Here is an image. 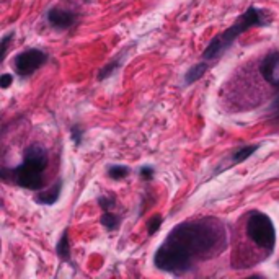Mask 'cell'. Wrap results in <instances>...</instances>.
Returning a JSON list of instances; mask_svg holds the SVG:
<instances>
[{
	"instance_id": "1",
	"label": "cell",
	"mask_w": 279,
	"mask_h": 279,
	"mask_svg": "<svg viewBox=\"0 0 279 279\" xmlns=\"http://www.w3.org/2000/svg\"><path fill=\"white\" fill-rule=\"evenodd\" d=\"M227 243L224 225L216 219L188 221L175 225L155 250L154 266L173 276L191 271L196 261L219 255Z\"/></svg>"
},
{
	"instance_id": "2",
	"label": "cell",
	"mask_w": 279,
	"mask_h": 279,
	"mask_svg": "<svg viewBox=\"0 0 279 279\" xmlns=\"http://www.w3.org/2000/svg\"><path fill=\"white\" fill-rule=\"evenodd\" d=\"M49 163L46 147L40 142L30 144L23 152V162L13 168H2L0 175L5 181L30 191H40L44 186V171Z\"/></svg>"
},
{
	"instance_id": "3",
	"label": "cell",
	"mask_w": 279,
	"mask_h": 279,
	"mask_svg": "<svg viewBox=\"0 0 279 279\" xmlns=\"http://www.w3.org/2000/svg\"><path fill=\"white\" fill-rule=\"evenodd\" d=\"M271 23V18L268 15L266 10L256 8L255 5L248 7V10L240 15L234 25H230L227 30L214 36L211 41L207 42L206 49L202 51V59L204 61H216L221 56H224L230 47L234 46V42L242 36L245 31L251 28H258V26H268Z\"/></svg>"
},
{
	"instance_id": "4",
	"label": "cell",
	"mask_w": 279,
	"mask_h": 279,
	"mask_svg": "<svg viewBox=\"0 0 279 279\" xmlns=\"http://www.w3.org/2000/svg\"><path fill=\"white\" fill-rule=\"evenodd\" d=\"M245 232L251 242L258 248L265 250L266 255H271L276 246V229L271 217L261 211H251L246 216Z\"/></svg>"
},
{
	"instance_id": "5",
	"label": "cell",
	"mask_w": 279,
	"mask_h": 279,
	"mask_svg": "<svg viewBox=\"0 0 279 279\" xmlns=\"http://www.w3.org/2000/svg\"><path fill=\"white\" fill-rule=\"evenodd\" d=\"M47 59H49V56H47L42 49L30 47V49L21 51L13 57V69L18 77L25 79V77L33 75L36 71H40V69L47 62Z\"/></svg>"
},
{
	"instance_id": "6",
	"label": "cell",
	"mask_w": 279,
	"mask_h": 279,
	"mask_svg": "<svg viewBox=\"0 0 279 279\" xmlns=\"http://www.w3.org/2000/svg\"><path fill=\"white\" fill-rule=\"evenodd\" d=\"M46 21L52 30L57 31H67L77 23V15L71 10L52 7L46 12Z\"/></svg>"
},
{
	"instance_id": "7",
	"label": "cell",
	"mask_w": 279,
	"mask_h": 279,
	"mask_svg": "<svg viewBox=\"0 0 279 279\" xmlns=\"http://www.w3.org/2000/svg\"><path fill=\"white\" fill-rule=\"evenodd\" d=\"M258 71L266 83L279 90V51L268 52L260 62Z\"/></svg>"
},
{
	"instance_id": "8",
	"label": "cell",
	"mask_w": 279,
	"mask_h": 279,
	"mask_svg": "<svg viewBox=\"0 0 279 279\" xmlns=\"http://www.w3.org/2000/svg\"><path fill=\"white\" fill-rule=\"evenodd\" d=\"M61 195H62V180L59 178L51 188L38 191L36 196H35V201L38 202V204H42V206H52L59 201Z\"/></svg>"
},
{
	"instance_id": "9",
	"label": "cell",
	"mask_w": 279,
	"mask_h": 279,
	"mask_svg": "<svg viewBox=\"0 0 279 279\" xmlns=\"http://www.w3.org/2000/svg\"><path fill=\"white\" fill-rule=\"evenodd\" d=\"M207 71H209V64H207V61H204V59H202V62L195 64V66H191V67L185 72V75H183V83H185V85H193V83H196L198 80H201L202 77H204Z\"/></svg>"
},
{
	"instance_id": "10",
	"label": "cell",
	"mask_w": 279,
	"mask_h": 279,
	"mask_svg": "<svg viewBox=\"0 0 279 279\" xmlns=\"http://www.w3.org/2000/svg\"><path fill=\"white\" fill-rule=\"evenodd\" d=\"M258 149H260L258 144H248V146L237 147L232 154H230V157H229L230 163H232V165H237V163L245 162V160H246V159H250L251 155H253Z\"/></svg>"
},
{
	"instance_id": "11",
	"label": "cell",
	"mask_w": 279,
	"mask_h": 279,
	"mask_svg": "<svg viewBox=\"0 0 279 279\" xmlns=\"http://www.w3.org/2000/svg\"><path fill=\"white\" fill-rule=\"evenodd\" d=\"M56 253L59 256V260L64 263H71V242H69V232L64 230L61 239L56 245Z\"/></svg>"
},
{
	"instance_id": "12",
	"label": "cell",
	"mask_w": 279,
	"mask_h": 279,
	"mask_svg": "<svg viewBox=\"0 0 279 279\" xmlns=\"http://www.w3.org/2000/svg\"><path fill=\"white\" fill-rule=\"evenodd\" d=\"M131 173L129 167H126V165H120V163H113L108 167L106 170V175H108V178L113 180V181H122L124 178H127V175Z\"/></svg>"
},
{
	"instance_id": "13",
	"label": "cell",
	"mask_w": 279,
	"mask_h": 279,
	"mask_svg": "<svg viewBox=\"0 0 279 279\" xmlns=\"http://www.w3.org/2000/svg\"><path fill=\"white\" fill-rule=\"evenodd\" d=\"M100 224L103 225L108 232H113V230H116L120 227L121 219L118 217L116 214H113L111 211H103V214H101V217H100Z\"/></svg>"
},
{
	"instance_id": "14",
	"label": "cell",
	"mask_w": 279,
	"mask_h": 279,
	"mask_svg": "<svg viewBox=\"0 0 279 279\" xmlns=\"http://www.w3.org/2000/svg\"><path fill=\"white\" fill-rule=\"evenodd\" d=\"M120 67H121V59H115V61H111L110 64H106L103 69H100V72H98V80H100V82H103L105 79L111 77V75L115 74Z\"/></svg>"
},
{
	"instance_id": "15",
	"label": "cell",
	"mask_w": 279,
	"mask_h": 279,
	"mask_svg": "<svg viewBox=\"0 0 279 279\" xmlns=\"http://www.w3.org/2000/svg\"><path fill=\"white\" fill-rule=\"evenodd\" d=\"M162 224H163V217L160 216V214H157V216H152L147 221V235L149 237H154L155 234L159 232L160 230V227H162Z\"/></svg>"
},
{
	"instance_id": "16",
	"label": "cell",
	"mask_w": 279,
	"mask_h": 279,
	"mask_svg": "<svg viewBox=\"0 0 279 279\" xmlns=\"http://www.w3.org/2000/svg\"><path fill=\"white\" fill-rule=\"evenodd\" d=\"M83 134H85L83 126L79 124V122L71 127V139H72V142H74L75 147H80L83 144Z\"/></svg>"
},
{
	"instance_id": "17",
	"label": "cell",
	"mask_w": 279,
	"mask_h": 279,
	"mask_svg": "<svg viewBox=\"0 0 279 279\" xmlns=\"http://www.w3.org/2000/svg\"><path fill=\"white\" fill-rule=\"evenodd\" d=\"M98 206L101 207V211H113V209L116 207V198L115 196H100Z\"/></svg>"
},
{
	"instance_id": "18",
	"label": "cell",
	"mask_w": 279,
	"mask_h": 279,
	"mask_svg": "<svg viewBox=\"0 0 279 279\" xmlns=\"http://www.w3.org/2000/svg\"><path fill=\"white\" fill-rule=\"evenodd\" d=\"M15 38V31H10V33L3 35L2 36V62L5 61V57L8 54V46H10V41Z\"/></svg>"
},
{
	"instance_id": "19",
	"label": "cell",
	"mask_w": 279,
	"mask_h": 279,
	"mask_svg": "<svg viewBox=\"0 0 279 279\" xmlns=\"http://www.w3.org/2000/svg\"><path fill=\"white\" fill-rule=\"evenodd\" d=\"M154 175H155V170L154 167H150V165H144V167L139 168V176H141V180L144 181H152Z\"/></svg>"
},
{
	"instance_id": "20",
	"label": "cell",
	"mask_w": 279,
	"mask_h": 279,
	"mask_svg": "<svg viewBox=\"0 0 279 279\" xmlns=\"http://www.w3.org/2000/svg\"><path fill=\"white\" fill-rule=\"evenodd\" d=\"M268 111H270L271 120H278L279 121V95L275 98V101L271 103L270 108H268Z\"/></svg>"
},
{
	"instance_id": "21",
	"label": "cell",
	"mask_w": 279,
	"mask_h": 279,
	"mask_svg": "<svg viewBox=\"0 0 279 279\" xmlns=\"http://www.w3.org/2000/svg\"><path fill=\"white\" fill-rule=\"evenodd\" d=\"M12 83H13V75L12 74H3L2 77H0V87L2 88H8Z\"/></svg>"
}]
</instances>
